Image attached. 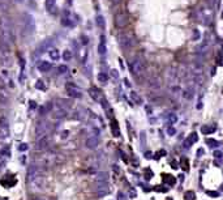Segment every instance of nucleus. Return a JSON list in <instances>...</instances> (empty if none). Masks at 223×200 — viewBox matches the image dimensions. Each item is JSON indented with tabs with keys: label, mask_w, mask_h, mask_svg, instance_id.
I'll return each mask as SVG.
<instances>
[{
	"label": "nucleus",
	"mask_w": 223,
	"mask_h": 200,
	"mask_svg": "<svg viewBox=\"0 0 223 200\" xmlns=\"http://www.w3.org/2000/svg\"><path fill=\"white\" fill-rule=\"evenodd\" d=\"M108 194V188H107V184H100L98 186L97 188V195L98 196H104V195Z\"/></svg>",
	"instance_id": "obj_18"
},
{
	"label": "nucleus",
	"mask_w": 223,
	"mask_h": 200,
	"mask_svg": "<svg viewBox=\"0 0 223 200\" xmlns=\"http://www.w3.org/2000/svg\"><path fill=\"white\" fill-rule=\"evenodd\" d=\"M89 94H90V97L94 99V101H97V102H99V101H102V94H100V92L97 89V88H90L89 89Z\"/></svg>",
	"instance_id": "obj_14"
},
{
	"label": "nucleus",
	"mask_w": 223,
	"mask_h": 200,
	"mask_svg": "<svg viewBox=\"0 0 223 200\" xmlns=\"http://www.w3.org/2000/svg\"><path fill=\"white\" fill-rule=\"evenodd\" d=\"M128 64H129L130 72L134 76L140 77L144 75V72H145V62H144L141 56H133V58L128 59Z\"/></svg>",
	"instance_id": "obj_2"
},
{
	"label": "nucleus",
	"mask_w": 223,
	"mask_h": 200,
	"mask_svg": "<svg viewBox=\"0 0 223 200\" xmlns=\"http://www.w3.org/2000/svg\"><path fill=\"white\" fill-rule=\"evenodd\" d=\"M130 98H132V101L134 103H141V97H138V94L136 92H130Z\"/></svg>",
	"instance_id": "obj_22"
},
{
	"label": "nucleus",
	"mask_w": 223,
	"mask_h": 200,
	"mask_svg": "<svg viewBox=\"0 0 223 200\" xmlns=\"http://www.w3.org/2000/svg\"><path fill=\"white\" fill-rule=\"evenodd\" d=\"M167 133H168V135H175V133H176V131H175L174 127H168V128H167Z\"/></svg>",
	"instance_id": "obj_32"
},
{
	"label": "nucleus",
	"mask_w": 223,
	"mask_h": 200,
	"mask_svg": "<svg viewBox=\"0 0 223 200\" xmlns=\"http://www.w3.org/2000/svg\"><path fill=\"white\" fill-rule=\"evenodd\" d=\"M214 154H215V157H221V156H222V153H221V152H215V153H214Z\"/></svg>",
	"instance_id": "obj_35"
},
{
	"label": "nucleus",
	"mask_w": 223,
	"mask_h": 200,
	"mask_svg": "<svg viewBox=\"0 0 223 200\" xmlns=\"http://www.w3.org/2000/svg\"><path fill=\"white\" fill-rule=\"evenodd\" d=\"M58 72H59V73H65V72H67V66H64V64L59 66V67H58Z\"/></svg>",
	"instance_id": "obj_29"
},
{
	"label": "nucleus",
	"mask_w": 223,
	"mask_h": 200,
	"mask_svg": "<svg viewBox=\"0 0 223 200\" xmlns=\"http://www.w3.org/2000/svg\"><path fill=\"white\" fill-rule=\"evenodd\" d=\"M60 22H62V25H63V26H65V28H73L74 26V22L72 21V17L69 16L68 13H65L62 19H60Z\"/></svg>",
	"instance_id": "obj_12"
},
{
	"label": "nucleus",
	"mask_w": 223,
	"mask_h": 200,
	"mask_svg": "<svg viewBox=\"0 0 223 200\" xmlns=\"http://www.w3.org/2000/svg\"><path fill=\"white\" fill-rule=\"evenodd\" d=\"M65 90H67V94L71 98H81L82 97V92L80 90L77 85L72 84V82H67L65 84Z\"/></svg>",
	"instance_id": "obj_5"
},
{
	"label": "nucleus",
	"mask_w": 223,
	"mask_h": 200,
	"mask_svg": "<svg viewBox=\"0 0 223 200\" xmlns=\"http://www.w3.org/2000/svg\"><path fill=\"white\" fill-rule=\"evenodd\" d=\"M29 107H30V110H35V109H37V102L35 101H30L29 102Z\"/></svg>",
	"instance_id": "obj_31"
},
{
	"label": "nucleus",
	"mask_w": 223,
	"mask_h": 200,
	"mask_svg": "<svg viewBox=\"0 0 223 200\" xmlns=\"http://www.w3.org/2000/svg\"><path fill=\"white\" fill-rule=\"evenodd\" d=\"M7 150H8V149H3L2 154H4V156H8V157H9V156H11V153H9V152H7Z\"/></svg>",
	"instance_id": "obj_33"
},
{
	"label": "nucleus",
	"mask_w": 223,
	"mask_h": 200,
	"mask_svg": "<svg viewBox=\"0 0 223 200\" xmlns=\"http://www.w3.org/2000/svg\"><path fill=\"white\" fill-rule=\"evenodd\" d=\"M98 144H99V131H95L87 136L85 145L89 148V149H94V148L98 147Z\"/></svg>",
	"instance_id": "obj_6"
},
{
	"label": "nucleus",
	"mask_w": 223,
	"mask_h": 200,
	"mask_svg": "<svg viewBox=\"0 0 223 200\" xmlns=\"http://www.w3.org/2000/svg\"><path fill=\"white\" fill-rule=\"evenodd\" d=\"M51 67H52L51 63L46 62V60H41V62H38V64H37L38 71H41V72H49L51 69Z\"/></svg>",
	"instance_id": "obj_13"
},
{
	"label": "nucleus",
	"mask_w": 223,
	"mask_h": 200,
	"mask_svg": "<svg viewBox=\"0 0 223 200\" xmlns=\"http://www.w3.org/2000/svg\"><path fill=\"white\" fill-rule=\"evenodd\" d=\"M98 53H99L100 55H104V54H106V40H104L103 36L100 37V42H99V46H98Z\"/></svg>",
	"instance_id": "obj_17"
},
{
	"label": "nucleus",
	"mask_w": 223,
	"mask_h": 200,
	"mask_svg": "<svg viewBox=\"0 0 223 200\" xmlns=\"http://www.w3.org/2000/svg\"><path fill=\"white\" fill-rule=\"evenodd\" d=\"M0 40L5 46H11L13 41V30L11 20L7 17H2L0 19Z\"/></svg>",
	"instance_id": "obj_1"
},
{
	"label": "nucleus",
	"mask_w": 223,
	"mask_h": 200,
	"mask_svg": "<svg viewBox=\"0 0 223 200\" xmlns=\"http://www.w3.org/2000/svg\"><path fill=\"white\" fill-rule=\"evenodd\" d=\"M120 2H121V0H111V3H112V4H119Z\"/></svg>",
	"instance_id": "obj_34"
},
{
	"label": "nucleus",
	"mask_w": 223,
	"mask_h": 200,
	"mask_svg": "<svg viewBox=\"0 0 223 200\" xmlns=\"http://www.w3.org/2000/svg\"><path fill=\"white\" fill-rule=\"evenodd\" d=\"M115 25H116V28H119V29L125 28L127 25H128V17H127V15L121 13V12L117 13L115 16Z\"/></svg>",
	"instance_id": "obj_8"
},
{
	"label": "nucleus",
	"mask_w": 223,
	"mask_h": 200,
	"mask_svg": "<svg viewBox=\"0 0 223 200\" xmlns=\"http://www.w3.org/2000/svg\"><path fill=\"white\" fill-rule=\"evenodd\" d=\"M15 2H17V3H22L24 0H15Z\"/></svg>",
	"instance_id": "obj_36"
},
{
	"label": "nucleus",
	"mask_w": 223,
	"mask_h": 200,
	"mask_svg": "<svg viewBox=\"0 0 223 200\" xmlns=\"http://www.w3.org/2000/svg\"><path fill=\"white\" fill-rule=\"evenodd\" d=\"M9 136V123L5 116L0 118V139H5Z\"/></svg>",
	"instance_id": "obj_7"
},
{
	"label": "nucleus",
	"mask_w": 223,
	"mask_h": 200,
	"mask_svg": "<svg viewBox=\"0 0 223 200\" xmlns=\"http://www.w3.org/2000/svg\"><path fill=\"white\" fill-rule=\"evenodd\" d=\"M46 8H47V11H49V12L54 13V12H55V0H47V2H46Z\"/></svg>",
	"instance_id": "obj_19"
},
{
	"label": "nucleus",
	"mask_w": 223,
	"mask_h": 200,
	"mask_svg": "<svg viewBox=\"0 0 223 200\" xmlns=\"http://www.w3.org/2000/svg\"><path fill=\"white\" fill-rule=\"evenodd\" d=\"M59 162V157L56 156L55 153H52V152H49V153H45L42 156L41 161H39V165H41L42 167L45 169H49L51 166H54L55 164Z\"/></svg>",
	"instance_id": "obj_4"
},
{
	"label": "nucleus",
	"mask_w": 223,
	"mask_h": 200,
	"mask_svg": "<svg viewBox=\"0 0 223 200\" xmlns=\"http://www.w3.org/2000/svg\"><path fill=\"white\" fill-rule=\"evenodd\" d=\"M2 165H3V161H2V160H0V166H2Z\"/></svg>",
	"instance_id": "obj_37"
},
{
	"label": "nucleus",
	"mask_w": 223,
	"mask_h": 200,
	"mask_svg": "<svg viewBox=\"0 0 223 200\" xmlns=\"http://www.w3.org/2000/svg\"><path fill=\"white\" fill-rule=\"evenodd\" d=\"M19 150L20 152H26L28 150V144H25V143H21L19 145Z\"/></svg>",
	"instance_id": "obj_28"
},
{
	"label": "nucleus",
	"mask_w": 223,
	"mask_h": 200,
	"mask_svg": "<svg viewBox=\"0 0 223 200\" xmlns=\"http://www.w3.org/2000/svg\"><path fill=\"white\" fill-rule=\"evenodd\" d=\"M209 49V46L206 43H202V45H200V47H197V51H206Z\"/></svg>",
	"instance_id": "obj_30"
},
{
	"label": "nucleus",
	"mask_w": 223,
	"mask_h": 200,
	"mask_svg": "<svg viewBox=\"0 0 223 200\" xmlns=\"http://www.w3.org/2000/svg\"><path fill=\"white\" fill-rule=\"evenodd\" d=\"M35 88L38 90H46V86H45V82H43L42 80H38L35 82Z\"/></svg>",
	"instance_id": "obj_25"
},
{
	"label": "nucleus",
	"mask_w": 223,
	"mask_h": 200,
	"mask_svg": "<svg viewBox=\"0 0 223 200\" xmlns=\"http://www.w3.org/2000/svg\"><path fill=\"white\" fill-rule=\"evenodd\" d=\"M49 54H50L51 60H54V62H58V60L60 59V53H59L58 49H50Z\"/></svg>",
	"instance_id": "obj_16"
},
{
	"label": "nucleus",
	"mask_w": 223,
	"mask_h": 200,
	"mask_svg": "<svg viewBox=\"0 0 223 200\" xmlns=\"http://www.w3.org/2000/svg\"><path fill=\"white\" fill-rule=\"evenodd\" d=\"M51 41L50 40H47V41H45V42H42L41 45H39V47H38V50H37V53L38 54H43L45 51L49 49V47H51Z\"/></svg>",
	"instance_id": "obj_15"
},
{
	"label": "nucleus",
	"mask_w": 223,
	"mask_h": 200,
	"mask_svg": "<svg viewBox=\"0 0 223 200\" xmlns=\"http://www.w3.org/2000/svg\"><path fill=\"white\" fill-rule=\"evenodd\" d=\"M24 22H25L24 29L28 33H32L33 30H34V19H33V16L25 13V16H24Z\"/></svg>",
	"instance_id": "obj_9"
},
{
	"label": "nucleus",
	"mask_w": 223,
	"mask_h": 200,
	"mask_svg": "<svg viewBox=\"0 0 223 200\" xmlns=\"http://www.w3.org/2000/svg\"><path fill=\"white\" fill-rule=\"evenodd\" d=\"M49 145H50V137L47 136V135L46 136L39 137L37 140V149L38 150H45L49 148Z\"/></svg>",
	"instance_id": "obj_10"
},
{
	"label": "nucleus",
	"mask_w": 223,
	"mask_h": 200,
	"mask_svg": "<svg viewBox=\"0 0 223 200\" xmlns=\"http://www.w3.org/2000/svg\"><path fill=\"white\" fill-rule=\"evenodd\" d=\"M95 21H97V25L100 28V29H103L104 28V19H103V16H100V15H98L97 17H95Z\"/></svg>",
	"instance_id": "obj_21"
},
{
	"label": "nucleus",
	"mask_w": 223,
	"mask_h": 200,
	"mask_svg": "<svg viewBox=\"0 0 223 200\" xmlns=\"http://www.w3.org/2000/svg\"><path fill=\"white\" fill-rule=\"evenodd\" d=\"M71 58H72V53L69 50H65L63 53V59L65 60V62H68V60H71Z\"/></svg>",
	"instance_id": "obj_26"
},
{
	"label": "nucleus",
	"mask_w": 223,
	"mask_h": 200,
	"mask_svg": "<svg viewBox=\"0 0 223 200\" xmlns=\"http://www.w3.org/2000/svg\"><path fill=\"white\" fill-rule=\"evenodd\" d=\"M196 141H197V135L193 133V135H191V136L188 137V141L185 143V145H187V147H191V145L193 144V143H196Z\"/></svg>",
	"instance_id": "obj_20"
},
{
	"label": "nucleus",
	"mask_w": 223,
	"mask_h": 200,
	"mask_svg": "<svg viewBox=\"0 0 223 200\" xmlns=\"http://www.w3.org/2000/svg\"><path fill=\"white\" fill-rule=\"evenodd\" d=\"M117 42H119V46L123 50L132 49V47L134 46V38H133L132 34H129V33L119 34V36H117Z\"/></svg>",
	"instance_id": "obj_3"
},
{
	"label": "nucleus",
	"mask_w": 223,
	"mask_h": 200,
	"mask_svg": "<svg viewBox=\"0 0 223 200\" xmlns=\"http://www.w3.org/2000/svg\"><path fill=\"white\" fill-rule=\"evenodd\" d=\"M98 81H99V82H103V84H104V82H107V81H108V76L106 75V73L100 72L99 75H98Z\"/></svg>",
	"instance_id": "obj_24"
},
{
	"label": "nucleus",
	"mask_w": 223,
	"mask_h": 200,
	"mask_svg": "<svg viewBox=\"0 0 223 200\" xmlns=\"http://www.w3.org/2000/svg\"><path fill=\"white\" fill-rule=\"evenodd\" d=\"M112 133L115 135V136H117L119 135V131H117V126H116V122L112 120Z\"/></svg>",
	"instance_id": "obj_27"
},
{
	"label": "nucleus",
	"mask_w": 223,
	"mask_h": 200,
	"mask_svg": "<svg viewBox=\"0 0 223 200\" xmlns=\"http://www.w3.org/2000/svg\"><path fill=\"white\" fill-rule=\"evenodd\" d=\"M196 199V194L193 191H187L184 194V200H194Z\"/></svg>",
	"instance_id": "obj_23"
},
{
	"label": "nucleus",
	"mask_w": 223,
	"mask_h": 200,
	"mask_svg": "<svg viewBox=\"0 0 223 200\" xmlns=\"http://www.w3.org/2000/svg\"><path fill=\"white\" fill-rule=\"evenodd\" d=\"M49 124L45 123V122H41V123H38L37 126V131H35V135L37 137H42V136H46L47 135V131H49Z\"/></svg>",
	"instance_id": "obj_11"
}]
</instances>
